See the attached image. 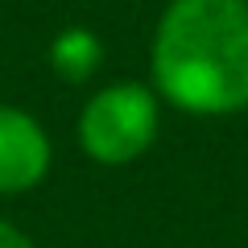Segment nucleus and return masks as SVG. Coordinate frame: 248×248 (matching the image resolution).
<instances>
[{
  "instance_id": "nucleus-1",
  "label": "nucleus",
  "mask_w": 248,
  "mask_h": 248,
  "mask_svg": "<svg viewBox=\"0 0 248 248\" xmlns=\"http://www.w3.org/2000/svg\"><path fill=\"white\" fill-rule=\"evenodd\" d=\"M161 104L223 120L248 112V0H166L149 46Z\"/></svg>"
},
{
  "instance_id": "nucleus-2",
  "label": "nucleus",
  "mask_w": 248,
  "mask_h": 248,
  "mask_svg": "<svg viewBox=\"0 0 248 248\" xmlns=\"http://www.w3.org/2000/svg\"><path fill=\"white\" fill-rule=\"evenodd\" d=\"M161 133V95L149 83L116 79L83 104L75 137L95 166H133Z\"/></svg>"
},
{
  "instance_id": "nucleus-3",
  "label": "nucleus",
  "mask_w": 248,
  "mask_h": 248,
  "mask_svg": "<svg viewBox=\"0 0 248 248\" xmlns=\"http://www.w3.org/2000/svg\"><path fill=\"white\" fill-rule=\"evenodd\" d=\"M54 141L46 124L17 104H0V195H29L50 178Z\"/></svg>"
},
{
  "instance_id": "nucleus-4",
  "label": "nucleus",
  "mask_w": 248,
  "mask_h": 248,
  "mask_svg": "<svg viewBox=\"0 0 248 248\" xmlns=\"http://www.w3.org/2000/svg\"><path fill=\"white\" fill-rule=\"evenodd\" d=\"M104 66V42L87 25H66L50 42V71L62 83H87Z\"/></svg>"
},
{
  "instance_id": "nucleus-5",
  "label": "nucleus",
  "mask_w": 248,
  "mask_h": 248,
  "mask_svg": "<svg viewBox=\"0 0 248 248\" xmlns=\"http://www.w3.org/2000/svg\"><path fill=\"white\" fill-rule=\"evenodd\" d=\"M0 248H37V244H33V240H29L25 232L17 228V223L0 219Z\"/></svg>"
}]
</instances>
